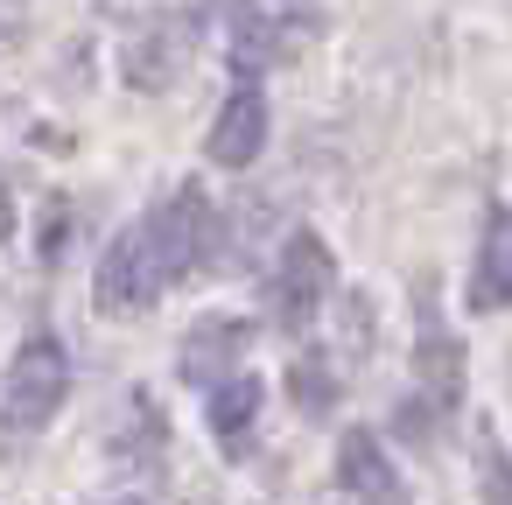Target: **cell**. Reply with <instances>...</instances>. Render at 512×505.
Masks as SVG:
<instances>
[{"mask_svg":"<svg viewBox=\"0 0 512 505\" xmlns=\"http://www.w3.org/2000/svg\"><path fill=\"white\" fill-rule=\"evenodd\" d=\"M260 400H267V386H260V379H246V372H239V379H225V386L211 393V435H225V442L239 449V442H246V428H253V414H260Z\"/></svg>","mask_w":512,"mask_h":505,"instance_id":"7c38bea8","label":"cell"},{"mask_svg":"<svg viewBox=\"0 0 512 505\" xmlns=\"http://www.w3.org/2000/svg\"><path fill=\"white\" fill-rule=\"evenodd\" d=\"M295 393H302V407H309V414H316V407H330V400H337V379H330V365L302 358V365H295Z\"/></svg>","mask_w":512,"mask_h":505,"instance_id":"4fadbf2b","label":"cell"},{"mask_svg":"<svg viewBox=\"0 0 512 505\" xmlns=\"http://www.w3.org/2000/svg\"><path fill=\"white\" fill-rule=\"evenodd\" d=\"M127 505H148V498H127Z\"/></svg>","mask_w":512,"mask_h":505,"instance_id":"9a60e30c","label":"cell"},{"mask_svg":"<svg viewBox=\"0 0 512 505\" xmlns=\"http://www.w3.org/2000/svg\"><path fill=\"white\" fill-rule=\"evenodd\" d=\"M505 302H512V211H491L484 246H477V267H470V309L491 316Z\"/></svg>","mask_w":512,"mask_h":505,"instance_id":"30bf717a","label":"cell"},{"mask_svg":"<svg viewBox=\"0 0 512 505\" xmlns=\"http://www.w3.org/2000/svg\"><path fill=\"white\" fill-rule=\"evenodd\" d=\"M309 29V0H239V64L253 71L267 57V43Z\"/></svg>","mask_w":512,"mask_h":505,"instance_id":"8fae6325","label":"cell"},{"mask_svg":"<svg viewBox=\"0 0 512 505\" xmlns=\"http://www.w3.org/2000/svg\"><path fill=\"white\" fill-rule=\"evenodd\" d=\"M64 393H71V358H64V344H57V337H29V344L15 351V365H8V393H0V435H8V442L43 435L50 414L64 407Z\"/></svg>","mask_w":512,"mask_h":505,"instance_id":"6da1fadb","label":"cell"},{"mask_svg":"<svg viewBox=\"0 0 512 505\" xmlns=\"http://www.w3.org/2000/svg\"><path fill=\"white\" fill-rule=\"evenodd\" d=\"M162 295H169V281H162V267H155V253H148V232L127 225V232L106 246V260H99L92 302H99V316H148Z\"/></svg>","mask_w":512,"mask_h":505,"instance_id":"5b68a950","label":"cell"},{"mask_svg":"<svg viewBox=\"0 0 512 505\" xmlns=\"http://www.w3.org/2000/svg\"><path fill=\"white\" fill-rule=\"evenodd\" d=\"M337 484L358 505H400V470H393V456L379 449L372 428H344V442H337Z\"/></svg>","mask_w":512,"mask_h":505,"instance_id":"ba28073f","label":"cell"},{"mask_svg":"<svg viewBox=\"0 0 512 505\" xmlns=\"http://www.w3.org/2000/svg\"><path fill=\"white\" fill-rule=\"evenodd\" d=\"M246 337H253V330H246L239 316H204V323L183 337V379L218 393L225 379H239V372H232V358L246 351Z\"/></svg>","mask_w":512,"mask_h":505,"instance_id":"9c48e42d","label":"cell"},{"mask_svg":"<svg viewBox=\"0 0 512 505\" xmlns=\"http://www.w3.org/2000/svg\"><path fill=\"white\" fill-rule=\"evenodd\" d=\"M267 316L281 323V330H309V316L323 309V295H330V246L316 239V232H295L288 246H281V260L267 267Z\"/></svg>","mask_w":512,"mask_h":505,"instance_id":"3957f363","label":"cell"},{"mask_svg":"<svg viewBox=\"0 0 512 505\" xmlns=\"http://www.w3.org/2000/svg\"><path fill=\"white\" fill-rule=\"evenodd\" d=\"M190 50H197V15H162L155 29H134V43H127V85H141V92L176 85L183 64H190Z\"/></svg>","mask_w":512,"mask_h":505,"instance_id":"8992f818","label":"cell"},{"mask_svg":"<svg viewBox=\"0 0 512 505\" xmlns=\"http://www.w3.org/2000/svg\"><path fill=\"white\" fill-rule=\"evenodd\" d=\"M141 232H148V253H155L162 281L176 288L183 274H197V267L211 260V204H204V190H197V183H183L162 211H148V218H141Z\"/></svg>","mask_w":512,"mask_h":505,"instance_id":"277c9868","label":"cell"},{"mask_svg":"<svg viewBox=\"0 0 512 505\" xmlns=\"http://www.w3.org/2000/svg\"><path fill=\"white\" fill-rule=\"evenodd\" d=\"M0 232H8V190H0Z\"/></svg>","mask_w":512,"mask_h":505,"instance_id":"5bb4252c","label":"cell"},{"mask_svg":"<svg viewBox=\"0 0 512 505\" xmlns=\"http://www.w3.org/2000/svg\"><path fill=\"white\" fill-rule=\"evenodd\" d=\"M260 148H267V99H260L253 85H239V92H232V99L218 106L204 155H211L218 169H246V162H253Z\"/></svg>","mask_w":512,"mask_h":505,"instance_id":"52a82bcc","label":"cell"},{"mask_svg":"<svg viewBox=\"0 0 512 505\" xmlns=\"http://www.w3.org/2000/svg\"><path fill=\"white\" fill-rule=\"evenodd\" d=\"M463 400V344L442 330V316L421 302V351H414V400L400 414V428H414V442H428V428L449 421V407Z\"/></svg>","mask_w":512,"mask_h":505,"instance_id":"7a4b0ae2","label":"cell"}]
</instances>
